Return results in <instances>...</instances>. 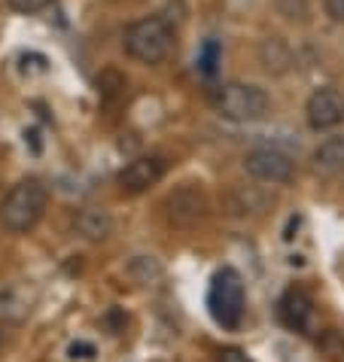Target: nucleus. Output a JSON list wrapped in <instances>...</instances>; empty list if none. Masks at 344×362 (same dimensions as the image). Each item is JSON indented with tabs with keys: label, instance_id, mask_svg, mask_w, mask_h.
<instances>
[{
	"label": "nucleus",
	"instance_id": "1",
	"mask_svg": "<svg viewBox=\"0 0 344 362\" xmlns=\"http://www.w3.org/2000/svg\"><path fill=\"white\" fill-rule=\"evenodd\" d=\"M46 207H49V189L43 186V180L25 177L9 189L4 204H0V226L9 235H25L43 219Z\"/></svg>",
	"mask_w": 344,
	"mask_h": 362
},
{
	"label": "nucleus",
	"instance_id": "2",
	"mask_svg": "<svg viewBox=\"0 0 344 362\" xmlns=\"http://www.w3.org/2000/svg\"><path fill=\"white\" fill-rule=\"evenodd\" d=\"M174 49V25L165 16H147L125 28V52L140 64H161Z\"/></svg>",
	"mask_w": 344,
	"mask_h": 362
},
{
	"label": "nucleus",
	"instance_id": "3",
	"mask_svg": "<svg viewBox=\"0 0 344 362\" xmlns=\"http://www.w3.org/2000/svg\"><path fill=\"white\" fill-rule=\"evenodd\" d=\"M244 305H247V296H244V280L235 268H222L210 280V289H207V308H210V317L217 320L222 329H238L241 320H244Z\"/></svg>",
	"mask_w": 344,
	"mask_h": 362
},
{
	"label": "nucleus",
	"instance_id": "4",
	"mask_svg": "<svg viewBox=\"0 0 344 362\" xmlns=\"http://www.w3.org/2000/svg\"><path fill=\"white\" fill-rule=\"evenodd\" d=\"M214 107L231 122H256L268 113V92L253 83H226L214 92Z\"/></svg>",
	"mask_w": 344,
	"mask_h": 362
},
{
	"label": "nucleus",
	"instance_id": "5",
	"mask_svg": "<svg viewBox=\"0 0 344 362\" xmlns=\"http://www.w3.org/2000/svg\"><path fill=\"white\" fill-rule=\"evenodd\" d=\"M207 210H210L207 192L195 183L180 186L165 198V219L174 228H198L207 219Z\"/></svg>",
	"mask_w": 344,
	"mask_h": 362
},
{
	"label": "nucleus",
	"instance_id": "6",
	"mask_svg": "<svg viewBox=\"0 0 344 362\" xmlns=\"http://www.w3.org/2000/svg\"><path fill=\"white\" fill-rule=\"evenodd\" d=\"M305 119L314 132H332L344 125V92L332 86L317 88L305 104Z\"/></svg>",
	"mask_w": 344,
	"mask_h": 362
},
{
	"label": "nucleus",
	"instance_id": "7",
	"mask_svg": "<svg viewBox=\"0 0 344 362\" xmlns=\"http://www.w3.org/2000/svg\"><path fill=\"white\" fill-rule=\"evenodd\" d=\"M244 168L259 183H289L292 174H296L292 158L283 156L280 149H253L244 158Z\"/></svg>",
	"mask_w": 344,
	"mask_h": 362
},
{
	"label": "nucleus",
	"instance_id": "8",
	"mask_svg": "<svg viewBox=\"0 0 344 362\" xmlns=\"http://www.w3.org/2000/svg\"><path fill=\"white\" fill-rule=\"evenodd\" d=\"M161 177H165V158L140 156L119 170V186H122V192L137 195V192H147L149 186H156Z\"/></svg>",
	"mask_w": 344,
	"mask_h": 362
},
{
	"label": "nucleus",
	"instance_id": "9",
	"mask_svg": "<svg viewBox=\"0 0 344 362\" xmlns=\"http://www.w3.org/2000/svg\"><path fill=\"white\" fill-rule=\"evenodd\" d=\"M277 317L287 329H296V332H305L311 326V317H314V301L305 289H287L277 301Z\"/></svg>",
	"mask_w": 344,
	"mask_h": 362
},
{
	"label": "nucleus",
	"instance_id": "10",
	"mask_svg": "<svg viewBox=\"0 0 344 362\" xmlns=\"http://www.w3.org/2000/svg\"><path fill=\"white\" fill-rule=\"evenodd\" d=\"M314 170L329 174V177L344 174V134L326 137L317 149H314Z\"/></svg>",
	"mask_w": 344,
	"mask_h": 362
},
{
	"label": "nucleus",
	"instance_id": "11",
	"mask_svg": "<svg viewBox=\"0 0 344 362\" xmlns=\"http://www.w3.org/2000/svg\"><path fill=\"white\" fill-rule=\"evenodd\" d=\"M74 228H76L86 240H104V238L110 235V231H113V219H110L107 210H95V207H88V210H83V214L76 216Z\"/></svg>",
	"mask_w": 344,
	"mask_h": 362
},
{
	"label": "nucleus",
	"instance_id": "12",
	"mask_svg": "<svg viewBox=\"0 0 344 362\" xmlns=\"http://www.w3.org/2000/svg\"><path fill=\"white\" fill-rule=\"evenodd\" d=\"M28 310H31V305H28V298L18 289H6L0 296V317L9 320V323H22L28 317Z\"/></svg>",
	"mask_w": 344,
	"mask_h": 362
},
{
	"label": "nucleus",
	"instance_id": "13",
	"mask_svg": "<svg viewBox=\"0 0 344 362\" xmlns=\"http://www.w3.org/2000/svg\"><path fill=\"white\" fill-rule=\"evenodd\" d=\"M262 62H265L268 70L280 74V70H287V64H289V49L283 46L280 40H265V46H262Z\"/></svg>",
	"mask_w": 344,
	"mask_h": 362
},
{
	"label": "nucleus",
	"instance_id": "14",
	"mask_svg": "<svg viewBox=\"0 0 344 362\" xmlns=\"http://www.w3.org/2000/svg\"><path fill=\"white\" fill-rule=\"evenodd\" d=\"M219 55H222V46L217 43V40H205V46H201L198 52V70L205 76H214L217 67H219Z\"/></svg>",
	"mask_w": 344,
	"mask_h": 362
},
{
	"label": "nucleus",
	"instance_id": "15",
	"mask_svg": "<svg viewBox=\"0 0 344 362\" xmlns=\"http://www.w3.org/2000/svg\"><path fill=\"white\" fill-rule=\"evenodd\" d=\"M277 9L289 22H308V0H277Z\"/></svg>",
	"mask_w": 344,
	"mask_h": 362
},
{
	"label": "nucleus",
	"instance_id": "16",
	"mask_svg": "<svg viewBox=\"0 0 344 362\" xmlns=\"http://www.w3.org/2000/svg\"><path fill=\"white\" fill-rule=\"evenodd\" d=\"M9 6L16 9V13H25V16H34V13H40V9H46L52 0H6Z\"/></svg>",
	"mask_w": 344,
	"mask_h": 362
},
{
	"label": "nucleus",
	"instance_id": "17",
	"mask_svg": "<svg viewBox=\"0 0 344 362\" xmlns=\"http://www.w3.org/2000/svg\"><path fill=\"white\" fill-rule=\"evenodd\" d=\"M323 9H326V16L332 22L344 25V0H323Z\"/></svg>",
	"mask_w": 344,
	"mask_h": 362
},
{
	"label": "nucleus",
	"instance_id": "18",
	"mask_svg": "<svg viewBox=\"0 0 344 362\" xmlns=\"http://www.w3.org/2000/svg\"><path fill=\"white\" fill-rule=\"evenodd\" d=\"M219 362H250L244 350H238V347H226V350H219Z\"/></svg>",
	"mask_w": 344,
	"mask_h": 362
},
{
	"label": "nucleus",
	"instance_id": "19",
	"mask_svg": "<svg viewBox=\"0 0 344 362\" xmlns=\"http://www.w3.org/2000/svg\"><path fill=\"white\" fill-rule=\"evenodd\" d=\"M76 354H86V359H88V356L95 354V347L92 344H74V347H70V356L76 359Z\"/></svg>",
	"mask_w": 344,
	"mask_h": 362
},
{
	"label": "nucleus",
	"instance_id": "20",
	"mask_svg": "<svg viewBox=\"0 0 344 362\" xmlns=\"http://www.w3.org/2000/svg\"><path fill=\"white\" fill-rule=\"evenodd\" d=\"M0 344H4V332H0Z\"/></svg>",
	"mask_w": 344,
	"mask_h": 362
}]
</instances>
